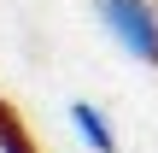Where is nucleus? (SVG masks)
I'll return each instance as SVG.
<instances>
[{
  "instance_id": "nucleus-1",
  "label": "nucleus",
  "mask_w": 158,
  "mask_h": 153,
  "mask_svg": "<svg viewBox=\"0 0 158 153\" xmlns=\"http://www.w3.org/2000/svg\"><path fill=\"white\" fill-rule=\"evenodd\" d=\"M94 18L135 65H158V6L152 0H94Z\"/></svg>"
},
{
  "instance_id": "nucleus-2",
  "label": "nucleus",
  "mask_w": 158,
  "mask_h": 153,
  "mask_svg": "<svg viewBox=\"0 0 158 153\" xmlns=\"http://www.w3.org/2000/svg\"><path fill=\"white\" fill-rule=\"evenodd\" d=\"M70 130L88 142V153H117V130L106 124V112L100 106H88V100H76L70 106Z\"/></svg>"
},
{
  "instance_id": "nucleus-3",
  "label": "nucleus",
  "mask_w": 158,
  "mask_h": 153,
  "mask_svg": "<svg viewBox=\"0 0 158 153\" xmlns=\"http://www.w3.org/2000/svg\"><path fill=\"white\" fill-rule=\"evenodd\" d=\"M0 153H35V142H29V130L12 118V106L0 100Z\"/></svg>"
}]
</instances>
